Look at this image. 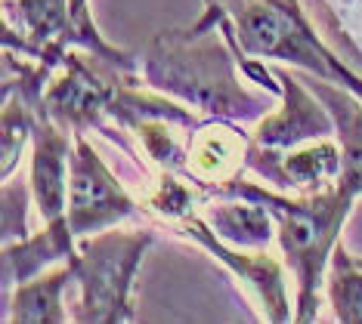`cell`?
I'll use <instances>...</instances> for the list:
<instances>
[{"mask_svg": "<svg viewBox=\"0 0 362 324\" xmlns=\"http://www.w3.org/2000/svg\"><path fill=\"white\" fill-rule=\"evenodd\" d=\"M217 16V22L226 28V35L235 40L245 56L257 59H285L291 65L316 71L319 78L344 80L353 93L362 96V80L350 68H344L341 59L310 28L307 16L300 13L298 0H245L235 13V28H229L226 16ZM208 16V19H211Z\"/></svg>", "mask_w": 362, "mask_h": 324, "instance_id": "6da1fadb", "label": "cell"}, {"mask_svg": "<svg viewBox=\"0 0 362 324\" xmlns=\"http://www.w3.org/2000/svg\"><path fill=\"white\" fill-rule=\"evenodd\" d=\"M251 139L242 136L226 121H211V124H195L186 139V161L183 173L195 182L199 188L211 192V188L223 186V182L235 179L238 170L248 164Z\"/></svg>", "mask_w": 362, "mask_h": 324, "instance_id": "5b68a950", "label": "cell"}, {"mask_svg": "<svg viewBox=\"0 0 362 324\" xmlns=\"http://www.w3.org/2000/svg\"><path fill=\"white\" fill-rule=\"evenodd\" d=\"M263 204L245 201V198H226L220 204H208L204 222L214 229V235L226 244L238 247H263L273 238V222Z\"/></svg>", "mask_w": 362, "mask_h": 324, "instance_id": "30bf717a", "label": "cell"}, {"mask_svg": "<svg viewBox=\"0 0 362 324\" xmlns=\"http://www.w3.org/2000/svg\"><path fill=\"white\" fill-rule=\"evenodd\" d=\"M149 80L161 90L183 96L202 112L214 114H251L257 112V102L235 87L233 65L229 56H223L217 47L208 49H168L149 59Z\"/></svg>", "mask_w": 362, "mask_h": 324, "instance_id": "3957f363", "label": "cell"}, {"mask_svg": "<svg viewBox=\"0 0 362 324\" xmlns=\"http://www.w3.org/2000/svg\"><path fill=\"white\" fill-rule=\"evenodd\" d=\"M75 235L69 229V220H53L47 222L44 232H37L35 238H25L19 244H6L4 251V281L6 290L22 284V281L40 275L47 265L59 263V260H71L75 251Z\"/></svg>", "mask_w": 362, "mask_h": 324, "instance_id": "ba28073f", "label": "cell"}, {"mask_svg": "<svg viewBox=\"0 0 362 324\" xmlns=\"http://www.w3.org/2000/svg\"><path fill=\"white\" fill-rule=\"evenodd\" d=\"M285 84V105L276 114L263 118L254 130V143L263 148H294L307 139H319V136H332V118L325 114V108L303 90L291 74L279 71Z\"/></svg>", "mask_w": 362, "mask_h": 324, "instance_id": "52a82bcc", "label": "cell"}, {"mask_svg": "<svg viewBox=\"0 0 362 324\" xmlns=\"http://www.w3.org/2000/svg\"><path fill=\"white\" fill-rule=\"evenodd\" d=\"M134 198L105 167L96 148L75 133V152L69 161V207H65L71 235L78 241L100 235L134 213Z\"/></svg>", "mask_w": 362, "mask_h": 324, "instance_id": "277c9868", "label": "cell"}, {"mask_svg": "<svg viewBox=\"0 0 362 324\" xmlns=\"http://www.w3.org/2000/svg\"><path fill=\"white\" fill-rule=\"evenodd\" d=\"M328 300L334 306L337 321L362 324V265L344 251V244L334 247L328 263Z\"/></svg>", "mask_w": 362, "mask_h": 324, "instance_id": "8fae6325", "label": "cell"}, {"mask_svg": "<svg viewBox=\"0 0 362 324\" xmlns=\"http://www.w3.org/2000/svg\"><path fill=\"white\" fill-rule=\"evenodd\" d=\"M71 281H75V269H71V260H65V265H59V269L40 272V275L16 284L13 312L6 315V318L22 321V324L69 321V315H65V309H62V294Z\"/></svg>", "mask_w": 362, "mask_h": 324, "instance_id": "9c48e42d", "label": "cell"}, {"mask_svg": "<svg viewBox=\"0 0 362 324\" xmlns=\"http://www.w3.org/2000/svg\"><path fill=\"white\" fill-rule=\"evenodd\" d=\"M69 136L56 127V121L40 108L35 118V161H31V192L44 222L62 220L69 207Z\"/></svg>", "mask_w": 362, "mask_h": 324, "instance_id": "8992f818", "label": "cell"}, {"mask_svg": "<svg viewBox=\"0 0 362 324\" xmlns=\"http://www.w3.org/2000/svg\"><path fill=\"white\" fill-rule=\"evenodd\" d=\"M152 244V232L105 229L81 238V251L71 256L81 303L75 321H130L134 318V275L143 253Z\"/></svg>", "mask_w": 362, "mask_h": 324, "instance_id": "7a4b0ae2", "label": "cell"}, {"mask_svg": "<svg viewBox=\"0 0 362 324\" xmlns=\"http://www.w3.org/2000/svg\"><path fill=\"white\" fill-rule=\"evenodd\" d=\"M359 265H362V260H359Z\"/></svg>", "mask_w": 362, "mask_h": 324, "instance_id": "7c38bea8", "label": "cell"}]
</instances>
